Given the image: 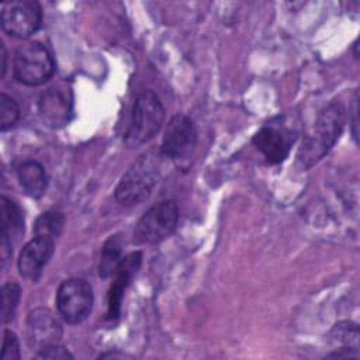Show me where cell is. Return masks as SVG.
<instances>
[{
  "mask_svg": "<svg viewBox=\"0 0 360 360\" xmlns=\"http://www.w3.org/2000/svg\"><path fill=\"white\" fill-rule=\"evenodd\" d=\"M38 359H53V360H72L73 354L65 349L63 346H60L59 343H53L49 346H45L42 349H39V352L37 353Z\"/></svg>",
  "mask_w": 360,
  "mask_h": 360,
  "instance_id": "cell-22",
  "label": "cell"
},
{
  "mask_svg": "<svg viewBox=\"0 0 360 360\" xmlns=\"http://www.w3.org/2000/svg\"><path fill=\"white\" fill-rule=\"evenodd\" d=\"M163 122L165 108L159 97L152 90H143L134 103L127 142L135 146L150 141L159 132Z\"/></svg>",
  "mask_w": 360,
  "mask_h": 360,
  "instance_id": "cell-4",
  "label": "cell"
},
{
  "mask_svg": "<svg viewBox=\"0 0 360 360\" xmlns=\"http://www.w3.org/2000/svg\"><path fill=\"white\" fill-rule=\"evenodd\" d=\"M121 260H122V240H121V236L117 233L110 236L101 249L100 264H98L100 277L107 278L110 276H114Z\"/></svg>",
  "mask_w": 360,
  "mask_h": 360,
  "instance_id": "cell-16",
  "label": "cell"
},
{
  "mask_svg": "<svg viewBox=\"0 0 360 360\" xmlns=\"http://www.w3.org/2000/svg\"><path fill=\"white\" fill-rule=\"evenodd\" d=\"M27 335L30 345L42 349L59 343L62 326L55 315L46 308H35L27 316Z\"/></svg>",
  "mask_w": 360,
  "mask_h": 360,
  "instance_id": "cell-12",
  "label": "cell"
},
{
  "mask_svg": "<svg viewBox=\"0 0 360 360\" xmlns=\"http://www.w3.org/2000/svg\"><path fill=\"white\" fill-rule=\"evenodd\" d=\"M292 142L294 136L288 129L274 125L262 127L253 136V145L269 163L283 162L288 156Z\"/></svg>",
  "mask_w": 360,
  "mask_h": 360,
  "instance_id": "cell-11",
  "label": "cell"
},
{
  "mask_svg": "<svg viewBox=\"0 0 360 360\" xmlns=\"http://www.w3.org/2000/svg\"><path fill=\"white\" fill-rule=\"evenodd\" d=\"M17 179L24 193L31 198H39L48 187V176L44 166L37 160H24L17 167Z\"/></svg>",
  "mask_w": 360,
  "mask_h": 360,
  "instance_id": "cell-15",
  "label": "cell"
},
{
  "mask_svg": "<svg viewBox=\"0 0 360 360\" xmlns=\"http://www.w3.org/2000/svg\"><path fill=\"white\" fill-rule=\"evenodd\" d=\"M345 125V107L339 101L330 103L325 107L312 129L304 138L297 160L302 169H308L319 162L336 143Z\"/></svg>",
  "mask_w": 360,
  "mask_h": 360,
  "instance_id": "cell-1",
  "label": "cell"
},
{
  "mask_svg": "<svg viewBox=\"0 0 360 360\" xmlns=\"http://www.w3.org/2000/svg\"><path fill=\"white\" fill-rule=\"evenodd\" d=\"M179 222V205L174 200H165L150 207L136 222L134 240L138 245H156L167 239Z\"/></svg>",
  "mask_w": 360,
  "mask_h": 360,
  "instance_id": "cell-5",
  "label": "cell"
},
{
  "mask_svg": "<svg viewBox=\"0 0 360 360\" xmlns=\"http://www.w3.org/2000/svg\"><path fill=\"white\" fill-rule=\"evenodd\" d=\"M20 118V107L14 98L6 93L0 94V129L7 131Z\"/></svg>",
  "mask_w": 360,
  "mask_h": 360,
  "instance_id": "cell-20",
  "label": "cell"
},
{
  "mask_svg": "<svg viewBox=\"0 0 360 360\" xmlns=\"http://www.w3.org/2000/svg\"><path fill=\"white\" fill-rule=\"evenodd\" d=\"M93 307V290L84 278L65 280L56 292V308L68 323H80Z\"/></svg>",
  "mask_w": 360,
  "mask_h": 360,
  "instance_id": "cell-6",
  "label": "cell"
},
{
  "mask_svg": "<svg viewBox=\"0 0 360 360\" xmlns=\"http://www.w3.org/2000/svg\"><path fill=\"white\" fill-rule=\"evenodd\" d=\"M159 156L148 152L139 156L122 174L115 187V200L122 205H135L146 200L159 181Z\"/></svg>",
  "mask_w": 360,
  "mask_h": 360,
  "instance_id": "cell-2",
  "label": "cell"
},
{
  "mask_svg": "<svg viewBox=\"0 0 360 360\" xmlns=\"http://www.w3.org/2000/svg\"><path fill=\"white\" fill-rule=\"evenodd\" d=\"M20 356H21L20 354V343H18L17 335L13 330L6 329L0 359L1 360H18Z\"/></svg>",
  "mask_w": 360,
  "mask_h": 360,
  "instance_id": "cell-21",
  "label": "cell"
},
{
  "mask_svg": "<svg viewBox=\"0 0 360 360\" xmlns=\"http://www.w3.org/2000/svg\"><path fill=\"white\" fill-rule=\"evenodd\" d=\"M21 298V287L15 281H8L1 287V319L4 323L10 322L18 308Z\"/></svg>",
  "mask_w": 360,
  "mask_h": 360,
  "instance_id": "cell-19",
  "label": "cell"
},
{
  "mask_svg": "<svg viewBox=\"0 0 360 360\" xmlns=\"http://www.w3.org/2000/svg\"><path fill=\"white\" fill-rule=\"evenodd\" d=\"M142 263V252L136 250L122 257L118 269L114 273V281L108 291L107 300V318L115 319L120 315L121 301L127 287L129 285L132 277L136 274Z\"/></svg>",
  "mask_w": 360,
  "mask_h": 360,
  "instance_id": "cell-14",
  "label": "cell"
},
{
  "mask_svg": "<svg viewBox=\"0 0 360 360\" xmlns=\"http://www.w3.org/2000/svg\"><path fill=\"white\" fill-rule=\"evenodd\" d=\"M38 112L46 127H65L72 115L70 91L65 87H51L45 90L38 101Z\"/></svg>",
  "mask_w": 360,
  "mask_h": 360,
  "instance_id": "cell-9",
  "label": "cell"
},
{
  "mask_svg": "<svg viewBox=\"0 0 360 360\" xmlns=\"http://www.w3.org/2000/svg\"><path fill=\"white\" fill-rule=\"evenodd\" d=\"M197 145V129L191 118L176 114L167 124L160 153L177 163L187 160Z\"/></svg>",
  "mask_w": 360,
  "mask_h": 360,
  "instance_id": "cell-8",
  "label": "cell"
},
{
  "mask_svg": "<svg viewBox=\"0 0 360 360\" xmlns=\"http://www.w3.org/2000/svg\"><path fill=\"white\" fill-rule=\"evenodd\" d=\"M63 225H65L63 214L55 210H49L42 212L37 218L34 224V235L55 240L62 233Z\"/></svg>",
  "mask_w": 360,
  "mask_h": 360,
  "instance_id": "cell-17",
  "label": "cell"
},
{
  "mask_svg": "<svg viewBox=\"0 0 360 360\" xmlns=\"http://www.w3.org/2000/svg\"><path fill=\"white\" fill-rule=\"evenodd\" d=\"M14 77L25 86H39L55 73V60L51 51L37 41L20 45L13 60Z\"/></svg>",
  "mask_w": 360,
  "mask_h": 360,
  "instance_id": "cell-3",
  "label": "cell"
},
{
  "mask_svg": "<svg viewBox=\"0 0 360 360\" xmlns=\"http://www.w3.org/2000/svg\"><path fill=\"white\" fill-rule=\"evenodd\" d=\"M1 28L14 38H28L42 22V8L35 0H14L1 7Z\"/></svg>",
  "mask_w": 360,
  "mask_h": 360,
  "instance_id": "cell-7",
  "label": "cell"
},
{
  "mask_svg": "<svg viewBox=\"0 0 360 360\" xmlns=\"http://www.w3.org/2000/svg\"><path fill=\"white\" fill-rule=\"evenodd\" d=\"M55 250V240L35 236L20 252L18 256V271L20 274L31 281H37L44 267L48 264Z\"/></svg>",
  "mask_w": 360,
  "mask_h": 360,
  "instance_id": "cell-10",
  "label": "cell"
},
{
  "mask_svg": "<svg viewBox=\"0 0 360 360\" xmlns=\"http://www.w3.org/2000/svg\"><path fill=\"white\" fill-rule=\"evenodd\" d=\"M0 45H1V46H0V48H1V56H0V58H1V65H0V75H1V77H4V75H6V69H7V68H6V60H7V51H6V46H4V44H3V42H1Z\"/></svg>",
  "mask_w": 360,
  "mask_h": 360,
  "instance_id": "cell-23",
  "label": "cell"
},
{
  "mask_svg": "<svg viewBox=\"0 0 360 360\" xmlns=\"http://www.w3.org/2000/svg\"><path fill=\"white\" fill-rule=\"evenodd\" d=\"M330 338L333 342L343 345L345 349H350L354 352H357L359 349V328L354 322H338L330 330Z\"/></svg>",
  "mask_w": 360,
  "mask_h": 360,
  "instance_id": "cell-18",
  "label": "cell"
},
{
  "mask_svg": "<svg viewBox=\"0 0 360 360\" xmlns=\"http://www.w3.org/2000/svg\"><path fill=\"white\" fill-rule=\"evenodd\" d=\"M24 232V214L21 207L11 198H0V253L1 262L6 263L13 253V239Z\"/></svg>",
  "mask_w": 360,
  "mask_h": 360,
  "instance_id": "cell-13",
  "label": "cell"
}]
</instances>
